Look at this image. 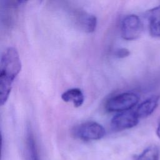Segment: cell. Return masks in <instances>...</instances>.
<instances>
[{
    "label": "cell",
    "instance_id": "obj_1",
    "mask_svg": "<svg viewBox=\"0 0 160 160\" xmlns=\"http://www.w3.org/2000/svg\"><path fill=\"white\" fill-rule=\"evenodd\" d=\"M21 62L17 49L6 48L1 56L0 62V103L4 105L8 99L14 79L20 72Z\"/></svg>",
    "mask_w": 160,
    "mask_h": 160
},
{
    "label": "cell",
    "instance_id": "obj_2",
    "mask_svg": "<svg viewBox=\"0 0 160 160\" xmlns=\"http://www.w3.org/2000/svg\"><path fill=\"white\" fill-rule=\"evenodd\" d=\"M139 99V96L134 92H123L109 98L105 108L109 112L127 111L135 106Z\"/></svg>",
    "mask_w": 160,
    "mask_h": 160
},
{
    "label": "cell",
    "instance_id": "obj_3",
    "mask_svg": "<svg viewBox=\"0 0 160 160\" xmlns=\"http://www.w3.org/2000/svg\"><path fill=\"white\" fill-rule=\"evenodd\" d=\"M75 137L83 141L102 139L106 134L104 127L97 122L89 121L77 125L72 130Z\"/></svg>",
    "mask_w": 160,
    "mask_h": 160
},
{
    "label": "cell",
    "instance_id": "obj_4",
    "mask_svg": "<svg viewBox=\"0 0 160 160\" xmlns=\"http://www.w3.org/2000/svg\"><path fill=\"white\" fill-rule=\"evenodd\" d=\"M143 30V25L140 18L136 14L126 16L121 22V34L122 38L128 41L138 39Z\"/></svg>",
    "mask_w": 160,
    "mask_h": 160
},
{
    "label": "cell",
    "instance_id": "obj_5",
    "mask_svg": "<svg viewBox=\"0 0 160 160\" xmlns=\"http://www.w3.org/2000/svg\"><path fill=\"white\" fill-rule=\"evenodd\" d=\"M139 122V118L135 111H124L114 116L111 122L114 131H122L136 126Z\"/></svg>",
    "mask_w": 160,
    "mask_h": 160
},
{
    "label": "cell",
    "instance_id": "obj_6",
    "mask_svg": "<svg viewBox=\"0 0 160 160\" xmlns=\"http://www.w3.org/2000/svg\"><path fill=\"white\" fill-rule=\"evenodd\" d=\"M73 20L80 29L86 32H94L97 26L96 17L84 11H76L73 13Z\"/></svg>",
    "mask_w": 160,
    "mask_h": 160
},
{
    "label": "cell",
    "instance_id": "obj_7",
    "mask_svg": "<svg viewBox=\"0 0 160 160\" xmlns=\"http://www.w3.org/2000/svg\"><path fill=\"white\" fill-rule=\"evenodd\" d=\"M146 16L150 35L160 39V6L148 10Z\"/></svg>",
    "mask_w": 160,
    "mask_h": 160
},
{
    "label": "cell",
    "instance_id": "obj_8",
    "mask_svg": "<svg viewBox=\"0 0 160 160\" xmlns=\"http://www.w3.org/2000/svg\"><path fill=\"white\" fill-rule=\"evenodd\" d=\"M159 96H152L144 101L136 108L135 112L138 118H145L150 116L158 105Z\"/></svg>",
    "mask_w": 160,
    "mask_h": 160
},
{
    "label": "cell",
    "instance_id": "obj_9",
    "mask_svg": "<svg viewBox=\"0 0 160 160\" xmlns=\"http://www.w3.org/2000/svg\"><path fill=\"white\" fill-rule=\"evenodd\" d=\"M61 99L65 102H72L76 108L81 106L84 101V94L79 88L68 89L62 94Z\"/></svg>",
    "mask_w": 160,
    "mask_h": 160
},
{
    "label": "cell",
    "instance_id": "obj_10",
    "mask_svg": "<svg viewBox=\"0 0 160 160\" xmlns=\"http://www.w3.org/2000/svg\"><path fill=\"white\" fill-rule=\"evenodd\" d=\"M25 146L26 160H39L38 147L31 129L27 131Z\"/></svg>",
    "mask_w": 160,
    "mask_h": 160
},
{
    "label": "cell",
    "instance_id": "obj_11",
    "mask_svg": "<svg viewBox=\"0 0 160 160\" xmlns=\"http://www.w3.org/2000/svg\"><path fill=\"white\" fill-rule=\"evenodd\" d=\"M134 160H159V149L158 146L151 145L146 148L141 154L134 156Z\"/></svg>",
    "mask_w": 160,
    "mask_h": 160
},
{
    "label": "cell",
    "instance_id": "obj_12",
    "mask_svg": "<svg viewBox=\"0 0 160 160\" xmlns=\"http://www.w3.org/2000/svg\"><path fill=\"white\" fill-rule=\"evenodd\" d=\"M129 55H130V51L128 49L124 48H119L116 49L114 52V56L117 58H119V59L126 58Z\"/></svg>",
    "mask_w": 160,
    "mask_h": 160
},
{
    "label": "cell",
    "instance_id": "obj_13",
    "mask_svg": "<svg viewBox=\"0 0 160 160\" xmlns=\"http://www.w3.org/2000/svg\"><path fill=\"white\" fill-rule=\"evenodd\" d=\"M156 134H157L158 137L159 138H160V121L158 124V128H157V129H156Z\"/></svg>",
    "mask_w": 160,
    "mask_h": 160
}]
</instances>
